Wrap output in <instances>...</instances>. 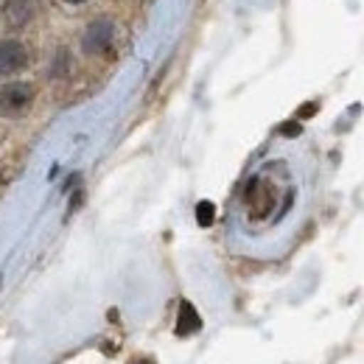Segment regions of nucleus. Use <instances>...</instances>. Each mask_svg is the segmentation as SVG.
Segmentation results:
<instances>
[{
    "label": "nucleus",
    "mask_w": 364,
    "mask_h": 364,
    "mask_svg": "<svg viewBox=\"0 0 364 364\" xmlns=\"http://www.w3.org/2000/svg\"><path fill=\"white\" fill-rule=\"evenodd\" d=\"M70 3H82V0H70Z\"/></svg>",
    "instance_id": "nucleus-10"
},
{
    "label": "nucleus",
    "mask_w": 364,
    "mask_h": 364,
    "mask_svg": "<svg viewBox=\"0 0 364 364\" xmlns=\"http://www.w3.org/2000/svg\"><path fill=\"white\" fill-rule=\"evenodd\" d=\"M213 219H216V208H213V202H199V205H196V222H199L202 228H210Z\"/></svg>",
    "instance_id": "nucleus-7"
},
{
    "label": "nucleus",
    "mask_w": 364,
    "mask_h": 364,
    "mask_svg": "<svg viewBox=\"0 0 364 364\" xmlns=\"http://www.w3.org/2000/svg\"><path fill=\"white\" fill-rule=\"evenodd\" d=\"M280 132L289 137H294V135H300V127H297V124H286V127H280Z\"/></svg>",
    "instance_id": "nucleus-8"
},
{
    "label": "nucleus",
    "mask_w": 364,
    "mask_h": 364,
    "mask_svg": "<svg viewBox=\"0 0 364 364\" xmlns=\"http://www.w3.org/2000/svg\"><path fill=\"white\" fill-rule=\"evenodd\" d=\"M247 205H250V213L255 219H264L274 205V191L264 180H252L247 188Z\"/></svg>",
    "instance_id": "nucleus-2"
},
{
    "label": "nucleus",
    "mask_w": 364,
    "mask_h": 364,
    "mask_svg": "<svg viewBox=\"0 0 364 364\" xmlns=\"http://www.w3.org/2000/svg\"><path fill=\"white\" fill-rule=\"evenodd\" d=\"M109 43H112V23H107V20H95L85 31V50L87 53H101Z\"/></svg>",
    "instance_id": "nucleus-4"
},
{
    "label": "nucleus",
    "mask_w": 364,
    "mask_h": 364,
    "mask_svg": "<svg viewBox=\"0 0 364 364\" xmlns=\"http://www.w3.org/2000/svg\"><path fill=\"white\" fill-rule=\"evenodd\" d=\"M199 328H202V319L196 314V309H193L188 300H182L180 317H177V336H191V333H196Z\"/></svg>",
    "instance_id": "nucleus-5"
},
{
    "label": "nucleus",
    "mask_w": 364,
    "mask_h": 364,
    "mask_svg": "<svg viewBox=\"0 0 364 364\" xmlns=\"http://www.w3.org/2000/svg\"><path fill=\"white\" fill-rule=\"evenodd\" d=\"M6 17H9V23H14V26L26 23V20L31 17V3H28V0H11V3H6Z\"/></svg>",
    "instance_id": "nucleus-6"
},
{
    "label": "nucleus",
    "mask_w": 364,
    "mask_h": 364,
    "mask_svg": "<svg viewBox=\"0 0 364 364\" xmlns=\"http://www.w3.org/2000/svg\"><path fill=\"white\" fill-rule=\"evenodd\" d=\"M314 112H317V107H314V104H306V107L300 109V115H314Z\"/></svg>",
    "instance_id": "nucleus-9"
},
{
    "label": "nucleus",
    "mask_w": 364,
    "mask_h": 364,
    "mask_svg": "<svg viewBox=\"0 0 364 364\" xmlns=\"http://www.w3.org/2000/svg\"><path fill=\"white\" fill-rule=\"evenodd\" d=\"M34 98V90L23 82H11V85H3L0 87V112L3 115H17L23 112Z\"/></svg>",
    "instance_id": "nucleus-1"
},
{
    "label": "nucleus",
    "mask_w": 364,
    "mask_h": 364,
    "mask_svg": "<svg viewBox=\"0 0 364 364\" xmlns=\"http://www.w3.org/2000/svg\"><path fill=\"white\" fill-rule=\"evenodd\" d=\"M26 48L14 40H6L0 43V76H11L17 73L20 68H26Z\"/></svg>",
    "instance_id": "nucleus-3"
}]
</instances>
